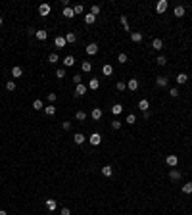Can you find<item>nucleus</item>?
<instances>
[{
  "mask_svg": "<svg viewBox=\"0 0 192 215\" xmlns=\"http://www.w3.org/2000/svg\"><path fill=\"white\" fill-rule=\"evenodd\" d=\"M165 163H167V165L171 167V169H175V167H177V163H179V158H177L175 154H169L167 158H165Z\"/></svg>",
  "mask_w": 192,
  "mask_h": 215,
  "instance_id": "1",
  "label": "nucleus"
},
{
  "mask_svg": "<svg viewBox=\"0 0 192 215\" xmlns=\"http://www.w3.org/2000/svg\"><path fill=\"white\" fill-rule=\"evenodd\" d=\"M167 8H169V2H167V0H159V2L156 4V12H158V13H165Z\"/></svg>",
  "mask_w": 192,
  "mask_h": 215,
  "instance_id": "2",
  "label": "nucleus"
},
{
  "mask_svg": "<svg viewBox=\"0 0 192 215\" xmlns=\"http://www.w3.org/2000/svg\"><path fill=\"white\" fill-rule=\"evenodd\" d=\"M86 54H89V56H96V54H98V44L96 42L86 44Z\"/></svg>",
  "mask_w": 192,
  "mask_h": 215,
  "instance_id": "3",
  "label": "nucleus"
},
{
  "mask_svg": "<svg viewBox=\"0 0 192 215\" xmlns=\"http://www.w3.org/2000/svg\"><path fill=\"white\" fill-rule=\"evenodd\" d=\"M89 142H90V144H92V146H98L100 142H102V136H100V135H98V132H92V135H90V136H89Z\"/></svg>",
  "mask_w": 192,
  "mask_h": 215,
  "instance_id": "4",
  "label": "nucleus"
},
{
  "mask_svg": "<svg viewBox=\"0 0 192 215\" xmlns=\"http://www.w3.org/2000/svg\"><path fill=\"white\" fill-rule=\"evenodd\" d=\"M156 85L159 86V89H165V86L169 85V79H167V77H163V75H158V79H156Z\"/></svg>",
  "mask_w": 192,
  "mask_h": 215,
  "instance_id": "5",
  "label": "nucleus"
},
{
  "mask_svg": "<svg viewBox=\"0 0 192 215\" xmlns=\"http://www.w3.org/2000/svg\"><path fill=\"white\" fill-rule=\"evenodd\" d=\"M85 140H86V136L83 135V132H75V135H73V142L75 144H85Z\"/></svg>",
  "mask_w": 192,
  "mask_h": 215,
  "instance_id": "6",
  "label": "nucleus"
},
{
  "mask_svg": "<svg viewBox=\"0 0 192 215\" xmlns=\"http://www.w3.org/2000/svg\"><path fill=\"white\" fill-rule=\"evenodd\" d=\"M127 89L135 92V90L138 89V79H135V77H132V79H129V81H127Z\"/></svg>",
  "mask_w": 192,
  "mask_h": 215,
  "instance_id": "7",
  "label": "nucleus"
},
{
  "mask_svg": "<svg viewBox=\"0 0 192 215\" xmlns=\"http://www.w3.org/2000/svg\"><path fill=\"white\" fill-rule=\"evenodd\" d=\"M102 115H104V113H102V109H100V108H94V109H92V112H90V117H92V119H94V121H98V119H102Z\"/></svg>",
  "mask_w": 192,
  "mask_h": 215,
  "instance_id": "8",
  "label": "nucleus"
},
{
  "mask_svg": "<svg viewBox=\"0 0 192 215\" xmlns=\"http://www.w3.org/2000/svg\"><path fill=\"white\" fill-rule=\"evenodd\" d=\"M54 44H56V48H63L65 46V36H56V39H54Z\"/></svg>",
  "mask_w": 192,
  "mask_h": 215,
  "instance_id": "9",
  "label": "nucleus"
},
{
  "mask_svg": "<svg viewBox=\"0 0 192 215\" xmlns=\"http://www.w3.org/2000/svg\"><path fill=\"white\" fill-rule=\"evenodd\" d=\"M39 13L40 16H48L50 13V4H40L39 6Z\"/></svg>",
  "mask_w": 192,
  "mask_h": 215,
  "instance_id": "10",
  "label": "nucleus"
},
{
  "mask_svg": "<svg viewBox=\"0 0 192 215\" xmlns=\"http://www.w3.org/2000/svg\"><path fill=\"white\" fill-rule=\"evenodd\" d=\"M169 179L171 181H179L181 179V171L179 169H171V171H169Z\"/></svg>",
  "mask_w": 192,
  "mask_h": 215,
  "instance_id": "11",
  "label": "nucleus"
},
{
  "mask_svg": "<svg viewBox=\"0 0 192 215\" xmlns=\"http://www.w3.org/2000/svg\"><path fill=\"white\" fill-rule=\"evenodd\" d=\"M148 108H150V102H148L146 98H142V100L138 102V109H140V112H148Z\"/></svg>",
  "mask_w": 192,
  "mask_h": 215,
  "instance_id": "12",
  "label": "nucleus"
},
{
  "mask_svg": "<svg viewBox=\"0 0 192 215\" xmlns=\"http://www.w3.org/2000/svg\"><path fill=\"white\" fill-rule=\"evenodd\" d=\"M62 16L63 17H67V19H71V17H75V13H73V8H63V12H62Z\"/></svg>",
  "mask_w": 192,
  "mask_h": 215,
  "instance_id": "13",
  "label": "nucleus"
},
{
  "mask_svg": "<svg viewBox=\"0 0 192 215\" xmlns=\"http://www.w3.org/2000/svg\"><path fill=\"white\" fill-rule=\"evenodd\" d=\"M23 75V69H21L19 65H16V67H12V77H16V79H19V77Z\"/></svg>",
  "mask_w": 192,
  "mask_h": 215,
  "instance_id": "14",
  "label": "nucleus"
},
{
  "mask_svg": "<svg viewBox=\"0 0 192 215\" xmlns=\"http://www.w3.org/2000/svg\"><path fill=\"white\" fill-rule=\"evenodd\" d=\"M44 205H46V209H48V211H54V209L58 208L56 200H46V202H44Z\"/></svg>",
  "mask_w": 192,
  "mask_h": 215,
  "instance_id": "15",
  "label": "nucleus"
},
{
  "mask_svg": "<svg viewBox=\"0 0 192 215\" xmlns=\"http://www.w3.org/2000/svg\"><path fill=\"white\" fill-rule=\"evenodd\" d=\"M35 36H36L39 40H46V39H48V33H46L44 29H39V31L35 33Z\"/></svg>",
  "mask_w": 192,
  "mask_h": 215,
  "instance_id": "16",
  "label": "nucleus"
},
{
  "mask_svg": "<svg viewBox=\"0 0 192 215\" xmlns=\"http://www.w3.org/2000/svg\"><path fill=\"white\" fill-rule=\"evenodd\" d=\"M85 92H86V86H85L83 83H81V85H77V86H75V96H83Z\"/></svg>",
  "mask_w": 192,
  "mask_h": 215,
  "instance_id": "17",
  "label": "nucleus"
},
{
  "mask_svg": "<svg viewBox=\"0 0 192 215\" xmlns=\"http://www.w3.org/2000/svg\"><path fill=\"white\" fill-rule=\"evenodd\" d=\"M152 48H154V50H161V48H163V40H161V39H154V40H152Z\"/></svg>",
  "mask_w": 192,
  "mask_h": 215,
  "instance_id": "18",
  "label": "nucleus"
},
{
  "mask_svg": "<svg viewBox=\"0 0 192 215\" xmlns=\"http://www.w3.org/2000/svg\"><path fill=\"white\" fill-rule=\"evenodd\" d=\"M63 65H65V67L75 65V58H73V56H65V58H63Z\"/></svg>",
  "mask_w": 192,
  "mask_h": 215,
  "instance_id": "19",
  "label": "nucleus"
},
{
  "mask_svg": "<svg viewBox=\"0 0 192 215\" xmlns=\"http://www.w3.org/2000/svg\"><path fill=\"white\" fill-rule=\"evenodd\" d=\"M185 6H177L175 8V10H173V13H175V17H182V16H185Z\"/></svg>",
  "mask_w": 192,
  "mask_h": 215,
  "instance_id": "20",
  "label": "nucleus"
},
{
  "mask_svg": "<svg viewBox=\"0 0 192 215\" xmlns=\"http://www.w3.org/2000/svg\"><path fill=\"white\" fill-rule=\"evenodd\" d=\"M102 73H104V75H106V77H109V75H113V67L109 65V63H106V65L102 67Z\"/></svg>",
  "mask_w": 192,
  "mask_h": 215,
  "instance_id": "21",
  "label": "nucleus"
},
{
  "mask_svg": "<svg viewBox=\"0 0 192 215\" xmlns=\"http://www.w3.org/2000/svg\"><path fill=\"white\" fill-rule=\"evenodd\" d=\"M186 81H188V75H186V73H179V75H177V83L179 85H185Z\"/></svg>",
  "mask_w": 192,
  "mask_h": 215,
  "instance_id": "22",
  "label": "nucleus"
},
{
  "mask_svg": "<svg viewBox=\"0 0 192 215\" xmlns=\"http://www.w3.org/2000/svg\"><path fill=\"white\" fill-rule=\"evenodd\" d=\"M94 21H96V16H92V13L89 12V13L85 16V23H86V25H92Z\"/></svg>",
  "mask_w": 192,
  "mask_h": 215,
  "instance_id": "23",
  "label": "nucleus"
},
{
  "mask_svg": "<svg viewBox=\"0 0 192 215\" xmlns=\"http://www.w3.org/2000/svg\"><path fill=\"white\" fill-rule=\"evenodd\" d=\"M121 112H123V106H121V104H113V106H112V113H113V115H119Z\"/></svg>",
  "mask_w": 192,
  "mask_h": 215,
  "instance_id": "24",
  "label": "nucleus"
},
{
  "mask_svg": "<svg viewBox=\"0 0 192 215\" xmlns=\"http://www.w3.org/2000/svg\"><path fill=\"white\" fill-rule=\"evenodd\" d=\"M44 113H46V115H48V117H52V115H54V113H56V108H54V106H52V104H48V106H46V108H44Z\"/></svg>",
  "mask_w": 192,
  "mask_h": 215,
  "instance_id": "25",
  "label": "nucleus"
},
{
  "mask_svg": "<svg viewBox=\"0 0 192 215\" xmlns=\"http://www.w3.org/2000/svg\"><path fill=\"white\" fill-rule=\"evenodd\" d=\"M102 175H104V177H112V175H113L112 165H104V167H102Z\"/></svg>",
  "mask_w": 192,
  "mask_h": 215,
  "instance_id": "26",
  "label": "nucleus"
},
{
  "mask_svg": "<svg viewBox=\"0 0 192 215\" xmlns=\"http://www.w3.org/2000/svg\"><path fill=\"white\" fill-rule=\"evenodd\" d=\"M81 69H83L85 73L92 71V63H90V62H83V63H81Z\"/></svg>",
  "mask_w": 192,
  "mask_h": 215,
  "instance_id": "27",
  "label": "nucleus"
},
{
  "mask_svg": "<svg viewBox=\"0 0 192 215\" xmlns=\"http://www.w3.org/2000/svg\"><path fill=\"white\" fill-rule=\"evenodd\" d=\"M131 40H132V42H142V33H132L131 35Z\"/></svg>",
  "mask_w": 192,
  "mask_h": 215,
  "instance_id": "28",
  "label": "nucleus"
},
{
  "mask_svg": "<svg viewBox=\"0 0 192 215\" xmlns=\"http://www.w3.org/2000/svg\"><path fill=\"white\" fill-rule=\"evenodd\" d=\"M83 12H85L83 4H75V6H73V13H75V16H77V13H83Z\"/></svg>",
  "mask_w": 192,
  "mask_h": 215,
  "instance_id": "29",
  "label": "nucleus"
},
{
  "mask_svg": "<svg viewBox=\"0 0 192 215\" xmlns=\"http://www.w3.org/2000/svg\"><path fill=\"white\" fill-rule=\"evenodd\" d=\"M75 40H77V35H75V33H67V35H65V42L71 44V42H75Z\"/></svg>",
  "mask_w": 192,
  "mask_h": 215,
  "instance_id": "30",
  "label": "nucleus"
},
{
  "mask_svg": "<svg viewBox=\"0 0 192 215\" xmlns=\"http://www.w3.org/2000/svg\"><path fill=\"white\" fill-rule=\"evenodd\" d=\"M100 86V81L98 79H90V83H89V89H92V90H96Z\"/></svg>",
  "mask_w": 192,
  "mask_h": 215,
  "instance_id": "31",
  "label": "nucleus"
},
{
  "mask_svg": "<svg viewBox=\"0 0 192 215\" xmlns=\"http://www.w3.org/2000/svg\"><path fill=\"white\" fill-rule=\"evenodd\" d=\"M182 192H185V194H192V182H186V184H182Z\"/></svg>",
  "mask_w": 192,
  "mask_h": 215,
  "instance_id": "32",
  "label": "nucleus"
},
{
  "mask_svg": "<svg viewBox=\"0 0 192 215\" xmlns=\"http://www.w3.org/2000/svg\"><path fill=\"white\" fill-rule=\"evenodd\" d=\"M75 119H77V121H85V119H86V113H85V112H77V113H75Z\"/></svg>",
  "mask_w": 192,
  "mask_h": 215,
  "instance_id": "33",
  "label": "nucleus"
},
{
  "mask_svg": "<svg viewBox=\"0 0 192 215\" xmlns=\"http://www.w3.org/2000/svg\"><path fill=\"white\" fill-rule=\"evenodd\" d=\"M33 108H35V109H44V106H42V100H39V98H36L35 102H33Z\"/></svg>",
  "mask_w": 192,
  "mask_h": 215,
  "instance_id": "34",
  "label": "nucleus"
},
{
  "mask_svg": "<svg viewBox=\"0 0 192 215\" xmlns=\"http://www.w3.org/2000/svg\"><path fill=\"white\" fill-rule=\"evenodd\" d=\"M58 60H60V58H58V54H56V52H52V54L48 56V62H50V63H56Z\"/></svg>",
  "mask_w": 192,
  "mask_h": 215,
  "instance_id": "35",
  "label": "nucleus"
},
{
  "mask_svg": "<svg viewBox=\"0 0 192 215\" xmlns=\"http://www.w3.org/2000/svg\"><path fill=\"white\" fill-rule=\"evenodd\" d=\"M119 21H121V25L125 27V31H129V21H127V17H125V16H121V17H119Z\"/></svg>",
  "mask_w": 192,
  "mask_h": 215,
  "instance_id": "36",
  "label": "nucleus"
},
{
  "mask_svg": "<svg viewBox=\"0 0 192 215\" xmlns=\"http://www.w3.org/2000/svg\"><path fill=\"white\" fill-rule=\"evenodd\" d=\"M121 125H123V123H121L119 119H113V121H112V129H115V131L121 129Z\"/></svg>",
  "mask_w": 192,
  "mask_h": 215,
  "instance_id": "37",
  "label": "nucleus"
},
{
  "mask_svg": "<svg viewBox=\"0 0 192 215\" xmlns=\"http://www.w3.org/2000/svg\"><path fill=\"white\" fill-rule=\"evenodd\" d=\"M156 62H158V65H165V63H167V58H165V56H158Z\"/></svg>",
  "mask_w": 192,
  "mask_h": 215,
  "instance_id": "38",
  "label": "nucleus"
},
{
  "mask_svg": "<svg viewBox=\"0 0 192 215\" xmlns=\"http://www.w3.org/2000/svg\"><path fill=\"white\" fill-rule=\"evenodd\" d=\"M90 13H92V16H98V13H100V6L92 4V6H90Z\"/></svg>",
  "mask_w": 192,
  "mask_h": 215,
  "instance_id": "39",
  "label": "nucleus"
},
{
  "mask_svg": "<svg viewBox=\"0 0 192 215\" xmlns=\"http://www.w3.org/2000/svg\"><path fill=\"white\" fill-rule=\"evenodd\" d=\"M117 62H119V63H127V54H125V52H121L119 56H117Z\"/></svg>",
  "mask_w": 192,
  "mask_h": 215,
  "instance_id": "40",
  "label": "nucleus"
},
{
  "mask_svg": "<svg viewBox=\"0 0 192 215\" xmlns=\"http://www.w3.org/2000/svg\"><path fill=\"white\" fill-rule=\"evenodd\" d=\"M6 90H10V92H12V90H16V83H13V81H8V83H6Z\"/></svg>",
  "mask_w": 192,
  "mask_h": 215,
  "instance_id": "41",
  "label": "nucleus"
},
{
  "mask_svg": "<svg viewBox=\"0 0 192 215\" xmlns=\"http://www.w3.org/2000/svg\"><path fill=\"white\" fill-rule=\"evenodd\" d=\"M169 96H171V98H177V96H179V89H169Z\"/></svg>",
  "mask_w": 192,
  "mask_h": 215,
  "instance_id": "42",
  "label": "nucleus"
},
{
  "mask_svg": "<svg viewBox=\"0 0 192 215\" xmlns=\"http://www.w3.org/2000/svg\"><path fill=\"white\" fill-rule=\"evenodd\" d=\"M135 121H136V117L132 115V113H129V115H127V125H132Z\"/></svg>",
  "mask_w": 192,
  "mask_h": 215,
  "instance_id": "43",
  "label": "nucleus"
},
{
  "mask_svg": "<svg viewBox=\"0 0 192 215\" xmlns=\"http://www.w3.org/2000/svg\"><path fill=\"white\" fill-rule=\"evenodd\" d=\"M115 89H117V90H125V89H127V83H123V81H119V83L115 85Z\"/></svg>",
  "mask_w": 192,
  "mask_h": 215,
  "instance_id": "44",
  "label": "nucleus"
},
{
  "mask_svg": "<svg viewBox=\"0 0 192 215\" xmlns=\"http://www.w3.org/2000/svg\"><path fill=\"white\" fill-rule=\"evenodd\" d=\"M56 98H58L56 92H48V102H50V104H52V102H56Z\"/></svg>",
  "mask_w": 192,
  "mask_h": 215,
  "instance_id": "45",
  "label": "nucleus"
},
{
  "mask_svg": "<svg viewBox=\"0 0 192 215\" xmlns=\"http://www.w3.org/2000/svg\"><path fill=\"white\" fill-rule=\"evenodd\" d=\"M56 77H58V79H63V77H65V69H58L56 71Z\"/></svg>",
  "mask_w": 192,
  "mask_h": 215,
  "instance_id": "46",
  "label": "nucleus"
},
{
  "mask_svg": "<svg viewBox=\"0 0 192 215\" xmlns=\"http://www.w3.org/2000/svg\"><path fill=\"white\" fill-rule=\"evenodd\" d=\"M62 129H63V131H69V129H71V123H69V121H63V123H62Z\"/></svg>",
  "mask_w": 192,
  "mask_h": 215,
  "instance_id": "47",
  "label": "nucleus"
},
{
  "mask_svg": "<svg viewBox=\"0 0 192 215\" xmlns=\"http://www.w3.org/2000/svg\"><path fill=\"white\" fill-rule=\"evenodd\" d=\"M73 83L75 85H81V75L77 73V75H73Z\"/></svg>",
  "mask_w": 192,
  "mask_h": 215,
  "instance_id": "48",
  "label": "nucleus"
},
{
  "mask_svg": "<svg viewBox=\"0 0 192 215\" xmlns=\"http://www.w3.org/2000/svg\"><path fill=\"white\" fill-rule=\"evenodd\" d=\"M60 215H71V209H69V208H62Z\"/></svg>",
  "mask_w": 192,
  "mask_h": 215,
  "instance_id": "49",
  "label": "nucleus"
},
{
  "mask_svg": "<svg viewBox=\"0 0 192 215\" xmlns=\"http://www.w3.org/2000/svg\"><path fill=\"white\" fill-rule=\"evenodd\" d=\"M0 215H8L6 211H4V209H0Z\"/></svg>",
  "mask_w": 192,
  "mask_h": 215,
  "instance_id": "50",
  "label": "nucleus"
},
{
  "mask_svg": "<svg viewBox=\"0 0 192 215\" xmlns=\"http://www.w3.org/2000/svg\"><path fill=\"white\" fill-rule=\"evenodd\" d=\"M2 23H4V17H2V16H0V25H2Z\"/></svg>",
  "mask_w": 192,
  "mask_h": 215,
  "instance_id": "51",
  "label": "nucleus"
}]
</instances>
